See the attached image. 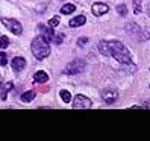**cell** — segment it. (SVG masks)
<instances>
[{
    "instance_id": "obj_23",
    "label": "cell",
    "mask_w": 150,
    "mask_h": 141,
    "mask_svg": "<svg viewBox=\"0 0 150 141\" xmlns=\"http://www.w3.org/2000/svg\"><path fill=\"white\" fill-rule=\"evenodd\" d=\"M146 106H147V108H150V100H149V103H147V105H144V108H146Z\"/></svg>"
},
{
    "instance_id": "obj_15",
    "label": "cell",
    "mask_w": 150,
    "mask_h": 141,
    "mask_svg": "<svg viewBox=\"0 0 150 141\" xmlns=\"http://www.w3.org/2000/svg\"><path fill=\"white\" fill-rule=\"evenodd\" d=\"M59 96H61V99H62L64 103H70V102H71V94H70L67 90H61Z\"/></svg>"
},
{
    "instance_id": "obj_24",
    "label": "cell",
    "mask_w": 150,
    "mask_h": 141,
    "mask_svg": "<svg viewBox=\"0 0 150 141\" xmlns=\"http://www.w3.org/2000/svg\"><path fill=\"white\" fill-rule=\"evenodd\" d=\"M149 86H150V85H149Z\"/></svg>"
},
{
    "instance_id": "obj_5",
    "label": "cell",
    "mask_w": 150,
    "mask_h": 141,
    "mask_svg": "<svg viewBox=\"0 0 150 141\" xmlns=\"http://www.w3.org/2000/svg\"><path fill=\"white\" fill-rule=\"evenodd\" d=\"M2 24L15 35H21V32H23V26L20 24V21H17L14 18H2Z\"/></svg>"
},
{
    "instance_id": "obj_19",
    "label": "cell",
    "mask_w": 150,
    "mask_h": 141,
    "mask_svg": "<svg viewBox=\"0 0 150 141\" xmlns=\"http://www.w3.org/2000/svg\"><path fill=\"white\" fill-rule=\"evenodd\" d=\"M134 12L141 14V0H134Z\"/></svg>"
},
{
    "instance_id": "obj_14",
    "label": "cell",
    "mask_w": 150,
    "mask_h": 141,
    "mask_svg": "<svg viewBox=\"0 0 150 141\" xmlns=\"http://www.w3.org/2000/svg\"><path fill=\"white\" fill-rule=\"evenodd\" d=\"M74 9H76V6L73 3H67V5L61 6V14H73Z\"/></svg>"
},
{
    "instance_id": "obj_12",
    "label": "cell",
    "mask_w": 150,
    "mask_h": 141,
    "mask_svg": "<svg viewBox=\"0 0 150 141\" xmlns=\"http://www.w3.org/2000/svg\"><path fill=\"white\" fill-rule=\"evenodd\" d=\"M35 97H37V91H33V90H30V91H26V93H23V94H21V100H23L24 103H29V102H32Z\"/></svg>"
},
{
    "instance_id": "obj_11",
    "label": "cell",
    "mask_w": 150,
    "mask_h": 141,
    "mask_svg": "<svg viewBox=\"0 0 150 141\" xmlns=\"http://www.w3.org/2000/svg\"><path fill=\"white\" fill-rule=\"evenodd\" d=\"M85 23H86V17L85 15H77V17H73L68 24L71 26V28H79V26H82Z\"/></svg>"
},
{
    "instance_id": "obj_20",
    "label": "cell",
    "mask_w": 150,
    "mask_h": 141,
    "mask_svg": "<svg viewBox=\"0 0 150 141\" xmlns=\"http://www.w3.org/2000/svg\"><path fill=\"white\" fill-rule=\"evenodd\" d=\"M86 43H88V38H83V37H81V38L77 40V46H79V47H83Z\"/></svg>"
},
{
    "instance_id": "obj_13",
    "label": "cell",
    "mask_w": 150,
    "mask_h": 141,
    "mask_svg": "<svg viewBox=\"0 0 150 141\" xmlns=\"http://www.w3.org/2000/svg\"><path fill=\"white\" fill-rule=\"evenodd\" d=\"M14 86V84L12 82H6L5 85H3V88H2V94H0V99H2L3 102L8 99V93H9V90Z\"/></svg>"
},
{
    "instance_id": "obj_8",
    "label": "cell",
    "mask_w": 150,
    "mask_h": 141,
    "mask_svg": "<svg viewBox=\"0 0 150 141\" xmlns=\"http://www.w3.org/2000/svg\"><path fill=\"white\" fill-rule=\"evenodd\" d=\"M91 11H93V14H94L96 17H100V15H105L106 12H109V6H108L106 3L97 2V3H94V5H93Z\"/></svg>"
},
{
    "instance_id": "obj_22",
    "label": "cell",
    "mask_w": 150,
    "mask_h": 141,
    "mask_svg": "<svg viewBox=\"0 0 150 141\" xmlns=\"http://www.w3.org/2000/svg\"><path fill=\"white\" fill-rule=\"evenodd\" d=\"M146 11H147V15H149V17H150V3H149V5H147V8H146Z\"/></svg>"
},
{
    "instance_id": "obj_21",
    "label": "cell",
    "mask_w": 150,
    "mask_h": 141,
    "mask_svg": "<svg viewBox=\"0 0 150 141\" xmlns=\"http://www.w3.org/2000/svg\"><path fill=\"white\" fill-rule=\"evenodd\" d=\"M0 62H2V65H6V53L5 52L0 53Z\"/></svg>"
},
{
    "instance_id": "obj_16",
    "label": "cell",
    "mask_w": 150,
    "mask_h": 141,
    "mask_svg": "<svg viewBox=\"0 0 150 141\" xmlns=\"http://www.w3.org/2000/svg\"><path fill=\"white\" fill-rule=\"evenodd\" d=\"M8 46H9V40H8L6 35H2V37H0V47L6 49Z\"/></svg>"
},
{
    "instance_id": "obj_2",
    "label": "cell",
    "mask_w": 150,
    "mask_h": 141,
    "mask_svg": "<svg viewBox=\"0 0 150 141\" xmlns=\"http://www.w3.org/2000/svg\"><path fill=\"white\" fill-rule=\"evenodd\" d=\"M30 49H32V53L37 59H46L50 55V44L49 40L44 37V35H40V37L33 38L32 44H30Z\"/></svg>"
},
{
    "instance_id": "obj_7",
    "label": "cell",
    "mask_w": 150,
    "mask_h": 141,
    "mask_svg": "<svg viewBox=\"0 0 150 141\" xmlns=\"http://www.w3.org/2000/svg\"><path fill=\"white\" fill-rule=\"evenodd\" d=\"M102 99L106 102L108 105H112L115 103L117 99H118V91L114 90V88H106V90L102 91Z\"/></svg>"
},
{
    "instance_id": "obj_10",
    "label": "cell",
    "mask_w": 150,
    "mask_h": 141,
    "mask_svg": "<svg viewBox=\"0 0 150 141\" xmlns=\"http://www.w3.org/2000/svg\"><path fill=\"white\" fill-rule=\"evenodd\" d=\"M49 81V74L46 72H37L33 74V82L35 84H46Z\"/></svg>"
},
{
    "instance_id": "obj_4",
    "label": "cell",
    "mask_w": 150,
    "mask_h": 141,
    "mask_svg": "<svg viewBox=\"0 0 150 141\" xmlns=\"http://www.w3.org/2000/svg\"><path fill=\"white\" fill-rule=\"evenodd\" d=\"M126 32L130 35V37L138 38L139 41H141V40H146V38H150V33H147V32H144V30H141V28H139L138 24H135V23L126 24Z\"/></svg>"
},
{
    "instance_id": "obj_1",
    "label": "cell",
    "mask_w": 150,
    "mask_h": 141,
    "mask_svg": "<svg viewBox=\"0 0 150 141\" xmlns=\"http://www.w3.org/2000/svg\"><path fill=\"white\" fill-rule=\"evenodd\" d=\"M97 49L102 55L105 56H114L120 64H132V56L130 52L127 50V47L120 41H100L97 44Z\"/></svg>"
},
{
    "instance_id": "obj_6",
    "label": "cell",
    "mask_w": 150,
    "mask_h": 141,
    "mask_svg": "<svg viewBox=\"0 0 150 141\" xmlns=\"http://www.w3.org/2000/svg\"><path fill=\"white\" fill-rule=\"evenodd\" d=\"M91 106H93V102L88 97H85L82 94L74 96V99H73V108L74 109H90Z\"/></svg>"
},
{
    "instance_id": "obj_3",
    "label": "cell",
    "mask_w": 150,
    "mask_h": 141,
    "mask_svg": "<svg viewBox=\"0 0 150 141\" xmlns=\"http://www.w3.org/2000/svg\"><path fill=\"white\" fill-rule=\"evenodd\" d=\"M85 61H82V59H76V61H73V62H70L65 68H64V74H79V73H82V72H85Z\"/></svg>"
},
{
    "instance_id": "obj_17",
    "label": "cell",
    "mask_w": 150,
    "mask_h": 141,
    "mask_svg": "<svg viewBox=\"0 0 150 141\" xmlns=\"http://www.w3.org/2000/svg\"><path fill=\"white\" fill-rule=\"evenodd\" d=\"M58 24H59V17H53V18H50L49 23H47L49 28H56Z\"/></svg>"
},
{
    "instance_id": "obj_9",
    "label": "cell",
    "mask_w": 150,
    "mask_h": 141,
    "mask_svg": "<svg viewBox=\"0 0 150 141\" xmlns=\"http://www.w3.org/2000/svg\"><path fill=\"white\" fill-rule=\"evenodd\" d=\"M11 65H12V70H14V72L20 73V72H23L24 67H26V59L21 58V56H15V58L12 59Z\"/></svg>"
},
{
    "instance_id": "obj_18",
    "label": "cell",
    "mask_w": 150,
    "mask_h": 141,
    "mask_svg": "<svg viewBox=\"0 0 150 141\" xmlns=\"http://www.w3.org/2000/svg\"><path fill=\"white\" fill-rule=\"evenodd\" d=\"M117 12H118L120 15L125 17V15L127 14V8H126V5H118V6H117Z\"/></svg>"
}]
</instances>
